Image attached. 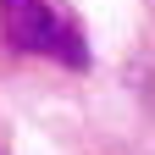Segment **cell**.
Wrapping results in <instances>:
<instances>
[{
  "label": "cell",
  "instance_id": "obj_1",
  "mask_svg": "<svg viewBox=\"0 0 155 155\" xmlns=\"http://www.w3.org/2000/svg\"><path fill=\"white\" fill-rule=\"evenodd\" d=\"M0 39L17 55H39V61H55L67 72L94 67V50H89L83 28L50 0H0Z\"/></svg>",
  "mask_w": 155,
  "mask_h": 155
}]
</instances>
